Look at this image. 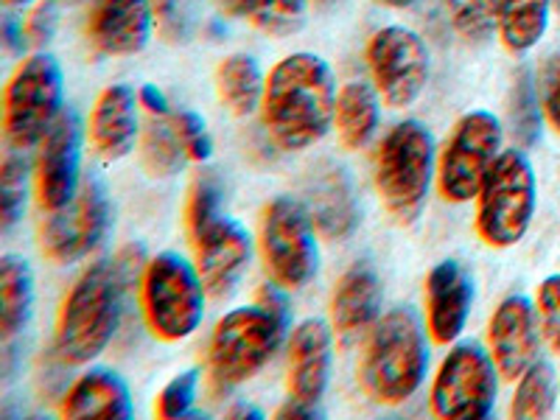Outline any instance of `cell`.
Wrapping results in <instances>:
<instances>
[{
  "instance_id": "6da1fadb",
  "label": "cell",
  "mask_w": 560,
  "mask_h": 420,
  "mask_svg": "<svg viewBox=\"0 0 560 420\" xmlns=\"http://www.w3.org/2000/svg\"><path fill=\"white\" fill-rule=\"evenodd\" d=\"M337 109V84L325 59L317 54H289L267 77L264 127L287 152H300L328 135Z\"/></svg>"
},
{
  "instance_id": "7a4b0ae2",
  "label": "cell",
  "mask_w": 560,
  "mask_h": 420,
  "mask_svg": "<svg viewBox=\"0 0 560 420\" xmlns=\"http://www.w3.org/2000/svg\"><path fill=\"white\" fill-rule=\"evenodd\" d=\"M287 289L264 283L255 294V306L224 314L213 328L208 348V370L213 393H228L249 378L275 357L287 337L292 308Z\"/></svg>"
},
{
  "instance_id": "3957f363",
  "label": "cell",
  "mask_w": 560,
  "mask_h": 420,
  "mask_svg": "<svg viewBox=\"0 0 560 420\" xmlns=\"http://www.w3.org/2000/svg\"><path fill=\"white\" fill-rule=\"evenodd\" d=\"M427 368V334L412 308H393L370 328L359 376L373 401L384 407L409 401L423 384Z\"/></svg>"
},
{
  "instance_id": "277c9868",
  "label": "cell",
  "mask_w": 560,
  "mask_h": 420,
  "mask_svg": "<svg viewBox=\"0 0 560 420\" xmlns=\"http://www.w3.org/2000/svg\"><path fill=\"white\" fill-rule=\"evenodd\" d=\"M124 283L113 261H98L65 294L54 350L65 364H88L109 345L121 323Z\"/></svg>"
},
{
  "instance_id": "5b68a950",
  "label": "cell",
  "mask_w": 560,
  "mask_h": 420,
  "mask_svg": "<svg viewBox=\"0 0 560 420\" xmlns=\"http://www.w3.org/2000/svg\"><path fill=\"white\" fill-rule=\"evenodd\" d=\"M434 174V138L420 121L395 124L376 152V191L398 224H412L427 205Z\"/></svg>"
},
{
  "instance_id": "8992f818",
  "label": "cell",
  "mask_w": 560,
  "mask_h": 420,
  "mask_svg": "<svg viewBox=\"0 0 560 420\" xmlns=\"http://www.w3.org/2000/svg\"><path fill=\"white\" fill-rule=\"evenodd\" d=\"M205 283L197 264L179 253H160L149 258L140 278V306L149 331L163 342L191 337L205 317Z\"/></svg>"
},
{
  "instance_id": "52a82bcc",
  "label": "cell",
  "mask_w": 560,
  "mask_h": 420,
  "mask_svg": "<svg viewBox=\"0 0 560 420\" xmlns=\"http://www.w3.org/2000/svg\"><path fill=\"white\" fill-rule=\"evenodd\" d=\"M535 213V174L522 149L499 154L477 197V233L488 247L504 249L524 238Z\"/></svg>"
},
{
  "instance_id": "ba28073f",
  "label": "cell",
  "mask_w": 560,
  "mask_h": 420,
  "mask_svg": "<svg viewBox=\"0 0 560 420\" xmlns=\"http://www.w3.org/2000/svg\"><path fill=\"white\" fill-rule=\"evenodd\" d=\"M62 68L51 54L23 59L3 90V132L14 149L39 147L62 113Z\"/></svg>"
},
{
  "instance_id": "9c48e42d",
  "label": "cell",
  "mask_w": 560,
  "mask_h": 420,
  "mask_svg": "<svg viewBox=\"0 0 560 420\" xmlns=\"http://www.w3.org/2000/svg\"><path fill=\"white\" fill-rule=\"evenodd\" d=\"M258 247L269 278L287 292L303 289L317 275V228L298 199L275 197L264 208Z\"/></svg>"
},
{
  "instance_id": "30bf717a",
  "label": "cell",
  "mask_w": 560,
  "mask_h": 420,
  "mask_svg": "<svg viewBox=\"0 0 560 420\" xmlns=\"http://www.w3.org/2000/svg\"><path fill=\"white\" fill-rule=\"evenodd\" d=\"M502 124L488 109L463 115L438 160V188L446 202L463 205L479 197L485 177L502 154Z\"/></svg>"
},
{
  "instance_id": "8fae6325",
  "label": "cell",
  "mask_w": 560,
  "mask_h": 420,
  "mask_svg": "<svg viewBox=\"0 0 560 420\" xmlns=\"http://www.w3.org/2000/svg\"><path fill=\"white\" fill-rule=\"evenodd\" d=\"M497 362L477 342L448 350L432 384V412L452 420H482L497 404Z\"/></svg>"
},
{
  "instance_id": "7c38bea8",
  "label": "cell",
  "mask_w": 560,
  "mask_h": 420,
  "mask_svg": "<svg viewBox=\"0 0 560 420\" xmlns=\"http://www.w3.org/2000/svg\"><path fill=\"white\" fill-rule=\"evenodd\" d=\"M368 68L387 107H412L429 82L427 43L412 28H382L368 43Z\"/></svg>"
},
{
  "instance_id": "4fadbf2b",
  "label": "cell",
  "mask_w": 560,
  "mask_h": 420,
  "mask_svg": "<svg viewBox=\"0 0 560 420\" xmlns=\"http://www.w3.org/2000/svg\"><path fill=\"white\" fill-rule=\"evenodd\" d=\"M109 230V199L98 177H84L77 197L51 210L39 230V247L54 264H73L102 244Z\"/></svg>"
},
{
  "instance_id": "5bb4252c",
  "label": "cell",
  "mask_w": 560,
  "mask_h": 420,
  "mask_svg": "<svg viewBox=\"0 0 560 420\" xmlns=\"http://www.w3.org/2000/svg\"><path fill=\"white\" fill-rule=\"evenodd\" d=\"M37 199L48 213L65 208L82 185V121L77 109H62L39 140Z\"/></svg>"
},
{
  "instance_id": "9a60e30c",
  "label": "cell",
  "mask_w": 560,
  "mask_h": 420,
  "mask_svg": "<svg viewBox=\"0 0 560 420\" xmlns=\"http://www.w3.org/2000/svg\"><path fill=\"white\" fill-rule=\"evenodd\" d=\"M197 255V269L210 298H228L242 275L247 272L249 258H253V238L236 219L213 217L202 228L188 233Z\"/></svg>"
},
{
  "instance_id": "2e32d148",
  "label": "cell",
  "mask_w": 560,
  "mask_h": 420,
  "mask_svg": "<svg viewBox=\"0 0 560 420\" xmlns=\"http://www.w3.org/2000/svg\"><path fill=\"white\" fill-rule=\"evenodd\" d=\"M488 348L502 378L516 382L538 359V323L524 294H510L499 303L488 325Z\"/></svg>"
},
{
  "instance_id": "e0dca14e",
  "label": "cell",
  "mask_w": 560,
  "mask_h": 420,
  "mask_svg": "<svg viewBox=\"0 0 560 420\" xmlns=\"http://www.w3.org/2000/svg\"><path fill=\"white\" fill-rule=\"evenodd\" d=\"M306 210L314 228L328 242H345L359 224V202L348 172L337 163H319L306 179Z\"/></svg>"
},
{
  "instance_id": "ac0fdd59",
  "label": "cell",
  "mask_w": 560,
  "mask_h": 420,
  "mask_svg": "<svg viewBox=\"0 0 560 420\" xmlns=\"http://www.w3.org/2000/svg\"><path fill=\"white\" fill-rule=\"evenodd\" d=\"M331 328L323 319H303L289 339V398L319 407L331 382Z\"/></svg>"
},
{
  "instance_id": "d6986e66",
  "label": "cell",
  "mask_w": 560,
  "mask_h": 420,
  "mask_svg": "<svg viewBox=\"0 0 560 420\" xmlns=\"http://www.w3.org/2000/svg\"><path fill=\"white\" fill-rule=\"evenodd\" d=\"M152 0H98L88 14V39L107 57H132L152 39Z\"/></svg>"
},
{
  "instance_id": "ffe728a7",
  "label": "cell",
  "mask_w": 560,
  "mask_h": 420,
  "mask_svg": "<svg viewBox=\"0 0 560 420\" xmlns=\"http://www.w3.org/2000/svg\"><path fill=\"white\" fill-rule=\"evenodd\" d=\"M427 331L438 345H452L463 334L474 303V280L459 261H440L427 275Z\"/></svg>"
},
{
  "instance_id": "44dd1931",
  "label": "cell",
  "mask_w": 560,
  "mask_h": 420,
  "mask_svg": "<svg viewBox=\"0 0 560 420\" xmlns=\"http://www.w3.org/2000/svg\"><path fill=\"white\" fill-rule=\"evenodd\" d=\"M382 280L370 264H353L339 278L331 298V328L342 342L364 337L378 323L382 312Z\"/></svg>"
},
{
  "instance_id": "7402d4cb",
  "label": "cell",
  "mask_w": 560,
  "mask_h": 420,
  "mask_svg": "<svg viewBox=\"0 0 560 420\" xmlns=\"http://www.w3.org/2000/svg\"><path fill=\"white\" fill-rule=\"evenodd\" d=\"M138 93L127 84H113L98 96L90 115V143L104 160H121L140 138Z\"/></svg>"
},
{
  "instance_id": "603a6c76",
  "label": "cell",
  "mask_w": 560,
  "mask_h": 420,
  "mask_svg": "<svg viewBox=\"0 0 560 420\" xmlns=\"http://www.w3.org/2000/svg\"><path fill=\"white\" fill-rule=\"evenodd\" d=\"M62 415L65 418L127 420L132 415V398H129L127 382L113 370H90L65 393Z\"/></svg>"
},
{
  "instance_id": "cb8c5ba5",
  "label": "cell",
  "mask_w": 560,
  "mask_h": 420,
  "mask_svg": "<svg viewBox=\"0 0 560 420\" xmlns=\"http://www.w3.org/2000/svg\"><path fill=\"white\" fill-rule=\"evenodd\" d=\"M378 90L370 82H348L337 93V109H334V127H337L339 143L350 152L364 149L378 129Z\"/></svg>"
},
{
  "instance_id": "d4e9b609",
  "label": "cell",
  "mask_w": 560,
  "mask_h": 420,
  "mask_svg": "<svg viewBox=\"0 0 560 420\" xmlns=\"http://www.w3.org/2000/svg\"><path fill=\"white\" fill-rule=\"evenodd\" d=\"M267 79L261 73L258 59L249 54H230L217 68V96L233 115H253L261 109Z\"/></svg>"
},
{
  "instance_id": "484cf974",
  "label": "cell",
  "mask_w": 560,
  "mask_h": 420,
  "mask_svg": "<svg viewBox=\"0 0 560 420\" xmlns=\"http://www.w3.org/2000/svg\"><path fill=\"white\" fill-rule=\"evenodd\" d=\"M34 308V272L26 258L3 255L0 261V328L3 339L18 337L32 319Z\"/></svg>"
},
{
  "instance_id": "4316f807",
  "label": "cell",
  "mask_w": 560,
  "mask_h": 420,
  "mask_svg": "<svg viewBox=\"0 0 560 420\" xmlns=\"http://www.w3.org/2000/svg\"><path fill=\"white\" fill-rule=\"evenodd\" d=\"M228 14L249 20L269 37H292L306 26L308 0H219Z\"/></svg>"
},
{
  "instance_id": "83f0119b",
  "label": "cell",
  "mask_w": 560,
  "mask_h": 420,
  "mask_svg": "<svg viewBox=\"0 0 560 420\" xmlns=\"http://www.w3.org/2000/svg\"><path fill=\"white\" fill-rule=\"evenodd\" d=\"M552 0H502L499 7V37L510 54H527L541 43L549 26Z\"/></svg>"
},
{
  "instance_id": "f1b7e54d",
  "label": "cell",
  "mask_w": 560,
  "mask_h": 420,
  "mask_svg": "<svg viewBox=\"0 0 560 420\" xmlns=\"http://www.w3.org/2000/svg\"><path fill=\"white\" fill-rule=\"evenodd\" d=\"M140 158H143V166L152 177H174L183 168L188 154H185L183 140L174 129L172 115H166V118L152 115V121L140 132Z\"/></svg>"
},
{
  "instance_id": "f546056e",
  "label": "cell",
  "mask_w": 560,
  "mask_h": 420,
  "mask_svg": "<svg viewBox=\"0 0 560 420\" xmlns=\"http://www.w3.org/2000/svg\"><path fill=\"white\" fill-rule=\"evenodd\" d=\"M555 409V370L544 359H535L518 378L516 395L510 401L513 418H549Z\"/></svg>"
},
{
  "instance_id": "4dcf8cb0",
  "label": "cell",
  "mask_w": 560,
  "mask_h": 420,
  "mask_svg": "<svg viewBox=\"0 0 560 420\" xmlns=\"http://www.w3.org/2000/svg\"><path fill=\"white\" fill-rule=\"evenodd\" d=\"M541 102H538V84L533 82L529 70H518L510 88V102H508V118L513 138L522 149L533 147L538 135H541Z\"/></svg>"
},
{
  "instance_id": "1f68e13d",
  "label": "cell",
  "mask_w": 560,
  "mask_h": 420,
  "mask_svg": "<svg viewBox=\"0 0 560 420\" xmlns=\"http://www.w3.org/2000/svg\"><path fill=\"white\" fill-rule=\"evenodd\" d=\"M28 197V160L26 154H7L0 172V228L3 233L14 228L26 210Z\"/></svg>"
},
{
  "instance_id": "d6a6232c",
  "label": "cell",
  "mask_w": 560,
  "mask_h": 420,
  "mask_svg": "<svg viewBox=\"0 0 560 420\" xmlns=\"http://www.w3.org/2000/svg\"><path fill=\"white\" fill-rule=\"evenodd\" d=\"M446 7L452 26L468 43H485L499 28L502 0H446Z\"/></svg>"
},
{
  "instance_id": "836d02e7",
  "label": "cell",
  "mask_w": 560,
  "mask_h": 420,
  "mask_svg": "<svg viewBox=\"0 0 560 420\" xmlns=\"http://www.w3.org/2000/svg\"><path fill=\"white\" fill-rule=\"evenodd\" d=\"M154 28L166 43L183 45L197 32L191 0H152Z\"/></svg>"
},
{
  "instance_id": "e575fe53",
  "label": "cell",
  "mask_w": 560,
  "mask_h": 420,
  "mask_svg": "<svg viewBox=\"0 0 560 420\" xmlns=\"http://www.w3.org/2000/svg\"><path fill=\"white\" fill-rule=\"evenodd\" d=\"M199 389V373L197 370H185L179 376H174L166 387L160 389L158 401H154V415L163 420L185 418L191 412L194 401H197Z\"/></svg>"
},
{
  "instance_id": "d590c367",
  "label": "cell",
  "mask_w": 560,
  "mask_h": 420,
  "mask_svg": "<svg viewBox=\"0 0 560 420\" xmlns=\"http://www.w3.org/2000/svg\"><path fill=\"white\" fill-rule=\"evenodd\" d=\"M219 213H222V183L213 174H202L191 185V194H188V208H185L188 233L202 228L205 222H210Z\"/></svg>"
},
{
  "instance_id": "8d00e7d4",
  "label": "cell",
  "mask_w": 560,
  "mask_h": 420,
  "mask_svg": "<svg viewBox=\"0 0 560 420\" xmlns=\"http://www.w3.org/2000/svg\"><path fill=\"white\" fill-rule=\"evenodd\" d=\"M535 314H538L541 337L547 339L555 353H560V275H549L538 287Z\"/></svg>"
},
{
  "instance_id": "74e56055",
  "label": "cell",
  "mask_w": 560,
  "mask_h": 420,
  "mask_svg": "<svg viewBox=\"0 0 560 420\" xmlns=\"http://www.w3.org/2000/svg\"><path fill=\"white\" fill-rule=\"evenodd\" d=\"M172 124L174 129H177L179 140H183L188 160H194V163H205V160H210V154H213V140H210L208 127H205V121L197 113H191V109L172 113Z\"/></svg>"
},
{
  "instance_id": "f35d334b",
  "label": "cell",
  "mask_w": 560,
  "mask_h": 420,
  "mask_svg": "<svg viewBox=\"0 0 560 420\" xmlns=\"http://www.w3.org/2000/svg\"><path fill=\"white\" fill-rule=\"evenodd\" d=\"M538 102L549 127L560 135V51L549 54L538 70Z\"/></svg>"
},
{
  "instance_id": "ab89813d",
  "label": "cell",
  "mask_w": 560,
  "mask_h": 420,
  "mask_svg": "<svg viewBox=\"0 0 560 420\" xmlns=\"http://www.w3.org/2000/svg\"><path fill=\"white\" fill-rule=\"evenodd\" d=\"M57 23H59V12L57 3L54 0H39L37 7L32 9V14L26 18V39L28 45L34 48H45V45L51 43L54 34H57Z\"/></svg>"
},
{
  "instance_id": "60d3db41",
  "label": "cell",
  "mask_w": 560,
  "mask_h": 420,
  "mask_svg": "<svg viewBox=\"0 0 560 420\" xmlns=\"http://www.w3.org/2000/svg\"><path fill=\"white\" fill-rule=\"evenodd\" d=\"M113 264H115V272H118V278H121L124 289H129L135 280L143 278V272H147V267H149L147 247H143V244H127L121 253L115 255Z\"/></svg>"
},
{
  "instance_id": "b9f144b4",
  "label": "cell",
  "mask_w": 560,
  "mask_h": 420,
  "mask_svg": "<svg viewBox=\"0 0 560 420\" xmlns=\"http://www.w3.org/2000/svg\"><path fill=\"white\" fill-rule=\"evenodd\" d=\"M138 98H140V107L147 109L149 115H158V118H166V115H172L166 93H163L158 84H143V88L138 90Z\"/></svg>"
},
{
  "instance_id": "7bdbcfd3",
  "label": "cell",
  "mask_w": 560,
  "mask_h": 420,
  "mask_svg": "<svg viewBox=\"0 0 560 420\" xmlns=\"http://www.w3.org/2000/svg\"><path fill=\"white\" fill-rule=\"evenodd\" d=\"M0 34H3V45H7L9 54H23V48L28 45L26 26H23V20H18L14 14H7V18H3Z\"/></svg>"
},
{
  "instance_id": "ee69618b",
  "label": "cell",
  "mask_w": 560,
  "mask_h": 420,
  "mask_svg": "<svg viewBox=\"0 0 560 420\" xmlns=\"http://www.w3.org/2000/svg\"><path fill=\"white\" fill-rule=\"evenodd\" d=\"M275 418H319V407L303 404L298 401V398H289V401L275 412Z\"/></svg>"
},
{
  "instance_id": "f6af8a7d",
  "label": "cell",
  "mask_w": 560,
  "mask_h": 420,
  "mask_svg": "<svg viewBox=\"0 0 560 420\" xmlns=\"http://www.w3.org/2000/svg\"><path fill=\"white\" fill-rule=\"evenodd\" d=\"M228 418H264L261 409L253 407V404H236V407L228 409Z\"/></svg>"
},
{
  "instance_id": "bcb514c9",
  "label": "cell",
  "mask_w": 560,
  "mask_h": 420,
  "mask_svg": "<svg viewBox=\"0 0 560 420\" xmlns=\"http://www.w3.org/2000/svg\"><path fill=\"white\" fill-rule=\"evenodd\" d=\"M378 3H382V7H387V9H409L415 0H378Z\"/></svg>"
},
{
  "instance_id": "7dc6e473",
  "label": "cell",
  "mask_w": 560,
  "mask_h": 420,
  "mask_svg": "<svg viewBox=\"0 0 560 420\" xmlns=\"http://www.w3.org/2000/svg\"><path fill=\"white\" fill-rule=\"evenodd\" d=\"M32 0H7V7H28Z\"/></svg>"
},
{
  "instance_id": "c3c4849f",
  "label": "cell",
  "mask_w": 560,
  "mask_h": 420,
  "mask_svg": "<svg viewBox=\"0 0 560 420\" xmlns=\"http://www.w3.org/2000/svg\"><path fill=\"white\" fill-rule=\"evenodd\" d=\"M62 3H82V0H62Z\"/></svg>"
},
{
  "instance_id": "681fc988",
  "label": "cell",
  "mask_w": 560,
  "mask_h": 420,
  "mask_svg": "<svg viewBox=\"0 0 560 420\" xmlns=\"http://www.w3.org/2000/svg\"><path fill=\"white\" fill-rule=\"evenodd\" d=\"M552 3H555V9H558V12H560V0H552Z\"/></svg>"
}]
</instances>
